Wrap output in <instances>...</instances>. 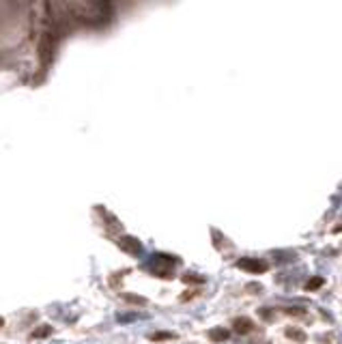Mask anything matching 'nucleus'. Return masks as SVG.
I'll list each match as a JSON object with an SVG mask.
<instances>
[{
	"mask_svg": "<svg viewBox=\"0 0 342 344\" xmlns=\"http://www.w3.org/2000/svg\"><path fill=\"white\" fill-rule=\"evenodd\" d=\"M237 267L243 271H250V273H263V271H267V263L263 258H239L237 260Z\"/></svg>",
	"mask_w": 342,
	"mask_h": 344,
	"instance_id": "nucleus-1",
	"label": "nucleus"
},
{
	"mask_svg": "<svg viewBox=\"0 0 342 344\" xmlns=\"http://www.w3.org/2000/svg\"><path fill=\"white\" fill-rule=\"evenodd\" d=\"M119 243H121V247L125 249V252H129V254H140V252H142L140 241H138V239H133V237H123Z\"/></svg>",
	"mask_w": 342,
	"mask_h": 344,
	"instance_id": "nucleus-2",
	"label": "nucleus"
},
{
	"mask_svg": "<svg viewBox=\"0 0 342 344\" xmlns=\"http://www.w3.org/2000/svg\"><path fill=\"white\" fill-rule=\"evenodd\" d=\"M233 327H235V333H241V336H243V333L252 331L254 323H252V318H247V316H239V318H235Z\"/></svg>",
	"mask_w": 342,
	"mask_h": 344,
	"instance_id": "nucleus-3",
	"label": "nucleus"
},
{
	"mask_svg": "<svg viewBox=\"0 0 342 344\" xmlns=\"http://www.w3.org/2000/svg\"><path fill=\"white\" fill-rule=\"evenodd\" d=\"M228 336H231V333H228L226 329H211L209 331V338L213 342H224V340H228Z\"/></svg>",
	"mask_w": 342,
	"mask_h": 344,
	"instance_id": "nucleus-4",
	"label": "nucleus"
},
{
	"mask_svg": "<svg viewBox=\"0 0 342 344\" xmlns=\"http://www.w3.org/2000/svg\"><path fill=\"white\" fill-rule=\"evenodd\" d=\"M153 342H159V340H172L174 338V333H170V331H155V333H151L149 336Z\"/></svg>",
	"mask_w": 342,
	"mask_h": 344,
	"instance_id": "nucleus-5",
	"label": "nucleus"
},
{
	"mask_svg": "<svg viewBox=\"0 0 342 344\" xmlns=\"http://www.w3.org/2000/svg\"><path fill=\"white\" fill-rule=\"evenodd\" d=\"M286 336L293 338V340H297V342H304V340H306V333L299 331V329H286Z\"/></svg>",
	"mask_w": 342,
	"mask_h": 344,
	"instance_id": "nucleus-6",
	"label": "nucleus"
},
{
	"mask_svg": "<svg viewBox=\"0 0 342 344\" xmlns=\"http://www.w3.org/2000/svg\"><path fill=\"white\" fill-rule=\"evenodd\" d=\"M321 286H323V278H321V276H316V278H312V280H308V284H306L308 290H314V288H321Z\"/></svg>",
	"mask_w": 342,
	"mask_h": 344,
	"instance_id": "nucleus-7",
	"label": "nucleus"
},
{
	"mask_svg": "<svg viewBox=\"0 0 342 344\" xmlns=\"http://www.w3.org/2000/svg\"><path fill=\"white\" fill-rule=\"evenodd\" d=\"M52 333V327L50 325H43V329H37L35 333H33V338H45V336H50Z\"/></svg>",
	"mask_w": 342,
	"mask_h": 344,
	"instance_id": "nucleus-8",
	"label": "nucleus"
},
{
	"mask_svg": "<svg viewBox=\"0 0 342 344\" xmlns=\"http://www.w3.org/2000/svg\"><path fill=\"white\" fill-rule=\"evenodd\" d=\"M125 301H129V304H140V306L147 304V299H144V297H136V295H125Z\"/></svg>",
	"mask_w": 342,
	"mask_h": 344,
	"instance_id": "nucleus-9",
	"label": "nucleus"
},
{
	"mask_svg": "<svg viewBox=\"0 0 342 344\" xmlns=\"http://www.w3.org/2000/svg\"><path fill=\"white\" fill-rule=\"evenodd\" d=\"M284 312H286V314H293V316H302L306 310H304V308H286Z\"/></svg>",
	"mask_w": 342,
	"mask_h": 344,
	"instance_id": "nucleus-10",
	"label": "nucleus"
},
{
	"mask_svg": "<svg viewBox=\"0 0 342 344\" xmlns=\"http://www.w3.org/2000/svg\"><path fill=\"white\" fill-rule=\"evenodd\" d=\"M334 231H336V233H338V231H342V228H334Z\"/></svg>",
	"mask_w": 342,
	"mask_h": 344,
	"instance_id": "nucleus-11",
	"label": "nucleus"
},
{
	"mask_svg": "<svg viewBox=\"0 0 342 344\" xmlns=\"http://www.w3.org/2000/svg\"><path fill=\"white\" fill-rule=\"evenodd\" d=\"M0 323H3V320H0Z\"/></svg>",
	"mask_w": 342,
	"mask_h": 344,
	"instance_id": "nucleus-12",
	"label": "nucleus"
}]
</instances>
